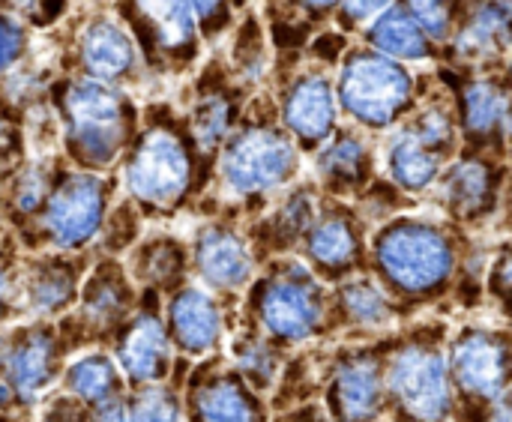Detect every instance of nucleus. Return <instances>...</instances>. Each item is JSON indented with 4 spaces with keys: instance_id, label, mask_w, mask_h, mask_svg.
I'll use <instances>...</instances> for the list:
<instances>
[{
    "instance_id": "f257e3e1",
    "label": "nucleus",
    "mask_w": 512,
    "mask_h": 422,
    "mask_svg": "<svg viewBox=\"0 0 512 422\" xmlns=\"http://www.w3.org/2000/svg\"><path fill=\"white\" fill-rule=\"evenodd\" d=\"M459 261V246L447 228L405 216L375 231L369 276L411 321L420 309H432L450 297Z\"/></svg>"
},
{
    "instance_id": "f03ea898",
    "label": "nucleus",
    "mask_w": 512,
    "mask_h": 422,
    "mask_svg": "<svg viewBox=\"0 0 512 422\" xmlns=\"http://www.w3.org/2000/svg\"><path fill=\"white\" fill-rule=\"evenodd\" d=\"M237 306V324L261 333L285 354L327 339L330 288L300 258L264 261Z\"/></svg>"
},
{
    "instance_id": "7ed1b4c3",
    "label": "nucleus",
    "mask_w": 512,
    "mask_h": 422,
    "mask_svg": "<svg viewBox=\"0 0 512 422\" xmlns=\"http://www.w3.org/2000/svg\"><path fill=\"white\" fill-rule=\"evenodd\" d=\"M447 333L450 327L432 318L402 324L387 336L384 422H453Z\"/></svg>"
},
{
    "instance_id": "20e7f679",
    "label": "nucleus",
    "mask_w": 512,
    "mask_h": 422,
    "mask_svg": "<svg viewBox=\"0 0 512 422\" xmlns=\"http://www.w3.org/2000/svg\"><path fill=\"white\" fill-rule=\"evenodd\" d=\"M81 342L63 318L18 321L3 330L0 354V414L33 417V408L57 390L60 372Z\"/></svg>"
},
{
    "instance_id": "39448f33",
    "label": "nucleus",
    "mask_w": 512,
    "mask_h": 422,
    "mask_svg": "<svg viewBox=\"0 0 512 422\" xmlns=\"http://www.w3.org/2000/svg\"><path fill=\"white\" fill-rule=\"evenodd\" d=\"M195 174V141L174 123L153 120L135 141H129L123 183L144 213L180 210L195 189Z\"/></svg>"
},
{
    "instance_id": "423d86ee",
    "label": "nucleus",
    "mask_w": 512,
    "mask_h": 422,
    "mask_svg": "<svg viewBox=\"0 0 512 422\" xmlns=\"http://www.w3.org/2000/svg\"><path fill=\"white\" fill-rule=\"evenodd\" d=\"M63 141L69 156L87 168L111 165L132 141V102L105 81H72L60 93Z\"/></svg>"
},
{
    "instance_id": "0eeeda50",
    "label": "nucleus",
    "mask_w": 512,
    "mask_h": 422,
    "mask_svg": "<svg viewBox=\"0 0 512 422\" xmlns=\"http://www.w3.org/2000/svg\"><path fill=\"white\" fill-rule=\"evenodd\" d=\"M300 171L297 141L273 123H246L222 141L219 177L237 198H267Z\"/></svg>"
},
{
    "instance_id": "6e6552de",
    "label": "nucleus",
    "mask_w": 512,
    "mask_h": 422,
    "mask_svg": "<svg viewBox=\"0 0 512 422\" xmlns=\"http://www.w3.org/2000/svg\"><path fill=\"white\" fill-rule=\"evenodd\" d=\"M453 414L486 405L510 390V330L507 324H459L444 345Z\"/></svg>"
},
{
    "instance_id": "1a4fd4ad",
    "label": "nucleus",
    "mask_w": 512,
    "mask_h": 422,
    "mask_svg": "<svg viewBox=\"0 0 512 422\" xmlns=\"http://www.w3.org/2000/svg\"><path fill=\"white\" fill-rule=\"evenodd\" d=\"M387 336L369 342H345L327 351L321 408L327 411L330 422H384Z\"/></svg>"
},
{
    "instance_id": "9d476101",
    "label": "nucleus",
    "mask_w": 512,
    "mask_h": 422,
    "mask_svg": "<svg viewBox=\"0 0 512 422\" xmlns=\"http://www.w3.org/2000/svg\"><path fill=\"white\" fill-rule=\"evenodd\" d=\"M102 348L111 354L129 390L171 381L177 357L162 324V297L153 291H138L135 309Z\"/></svg>"
},
{
    "instance_id": "9b49d317",
    "label": "nucleus",
    "mask_w": 512,
    "mask_h": 422,
    "mask_svg": "<svg viewBox=\"0 0 512 422\" xmlns=\"http://www.w3.org/2000/svg\"><path fill=\"white\" fill-rule=\"evenodd\" d=\"M108 216V183L93 171L63 174L42 210H39V231L42 243L54 252H81L87 249Z\"/></svg>"
},
{
    "instance_id": "f8f14e48",
    "label": "nucleus",
    "mask_w": 512,
    "mask_h": 422,
    "mask_svg": "<svg viewBox=\"0 0 512 422\" xmlns=\"http://www.w3.org/2000/svg\"><path fill=\"white\" fill-rule=\"evenodd\" d=\"M180 396L186 422H270L267 399L234 372L222 351L189 366Z\"/></svg>"
},
{
    "instance_id": "ddd939ff",
    "label": "nucleus",
    "mask_w": 512,
    "mask_h": 422,
    "mask_svg": "<svg viewBox=\"0 0 512 422\" xmlns=\"http://www.w3.org/2000/svg\"><path fill=\"white\" fill-rule=\"evenodd\" d=\"M162 324L174 357L198 363L210 354H219L228 333L237 324L234 306L201 288L198 282H183L162 297Z\"/></svg>"
},
{
    "instance_id": "4468645a",
    "label": "nucleus",
    "mask_w": 512,
    "mask_h": 422,
    "mask_svg": "<svg viewBox=\"0 0 512 422\" xmlns=\"http://www.w3.org/2000/svg\"><path fill=\"white\" fill-rule=\"evenodd\" d=\"M339 102L357 123L384 129L393 126L411 108L414 81L390 57L360 54L342 69Z\"/></svg>"
},
{
    "instance_id": "2eb2a0df",
    "label": "nucleus",
    "mask_w": 512,
    "mask_h": 422,
    "mask_svg": "<svg viewBox=\"0 0 512 422\" xmlns=\"http://www.w3.org/2000/svg\"><path fill=\"white\" fill-rule=\"evenodd\" d=\"M303 264L330 288L351 276L369 273V249L363 240L360 219L342 207H318L309 231L303 234Z\"/></svg>"
},
{
    "instance_id": "dca6fc26",
    "label": "nucleus",
    "mask_w": 512,
    "mask_h": 422,
    "mask_svg": "<svg viewBox=\"0 0 512 422\" xmlns=\"http://www.w3.org/2000/svg\"><path fill=\"white\" fill-rule=\"evenodd\" d=\"M189 273H195L198 285L216 294L219 300H234L246 291V285L258 273V261L252 255L249 240L225 225L210 222L198 228L192 249H189ZM234 306V303H231Z\"/></svg>"
},
{
    "instance_id": "f3484780",
    "label": "nucleus",
    "mask_w": 512,
    "mask_h": 422,
    "mask_svg": "<svg viewBox=\"0 0 512 422\" xmlns=\"http://www.w3.org/2000/svg\"><path fill=\"white\" fill-rule=\"evenodd\" d=\"M138 303V288L126 276L123 261L99 258L81 279L78 303L69 318L78 324L90 348H102L105 339L129 318Z\"/></svg>"
},
{
    "instance_id": "a211bd4d",
    "label": "nucleus",
    "mask_w": 512,
    "mask_h": 422,
    "mask_svg": "<svg viewBox=\"0 0 512 422\" xmlns=\"http://www.w3.org/2000/svg\"><path fill=\"white\" fill-rule=\"evenodd\" d=\"M405 321L408 315L384 294V288L369 273L330 285L327 336L345 333V342H369L393 333Z\"/></svg>"
},
{
    "instance_id": "6ab92c4d",
    "label": "nucleus",
    "mask_w": 512,
    "mask_h": 422,
    "mask_svg": "<svg viewBox=\"0 0 512 422\" xmlns=\"http://www.w3.org/2000/svg\"><path fill=\"white\" fill-rule=\"evenodd\" d=\"M84 267L60 255H36L18 267V300L24 321H57L78 303Z\"/></svg>"
},
{
    "instance_id": "aec40b11",
    "label": "nucleus",
    "mask_w": 512,
    "mask_h": 422,
    "mask_svg": "<svg viewBox=\"0 0 512 422\" xmlns=\"http://www.w3.org/2000/svg\"><path fill=\"white\" fill-rule=\"evenodd\" d=\"M504 171L483 156H465L438 174V192L444 210L459 222H480L495 213L501 198Z\"/></svg>"
},
{
    "instance_id": "412c9836",
    "label": "nucleus",
    "mask_w": 512,
    "mask_h": 422,
    "mask_svg": "<svg viewBox=\"0 0 512 422\" xmlns=\"http://www.w3.org/2000/svg\"><path fill=\"white\" fill-rule=\"evenodd\" d=\"M282 123L291 138L303 147H318L333 135L336 126V93L324 75L300 78L282 105Z\"/></svg>"
},
{
    "instance_id": "4be33fe9",
    "label": "nucleus",
    "mask_w": 512,
    "mask_h": 422,
    "mask_svg": "<svg viewBox=\"0 0 512 422\" xmlns=\"http://www.w3.org/2000/svg\"><path fill=\"white\" fill-rule=\"evenodd\" d=\"M123 267L138 291H153L165 297L189 282V249L177 237L156 234L138 243Z\"/></svg>"
},
{
    "instance_id": "5701e85b",
    "label": "nucleus",
    "mask_w": 512,
    "mask_h": 422,
    "mask_svg": "<svg viewBox=\"0 0 512 422\" xmlns=\"http://www.w3.org/2000/svg\"><path fill=\"white\" fill-rule=\"evenodd\" d=\"M57 393L78 399L87 408H96V405L126 396L129 387L105 348H87L69 357V363L60 372Z\"/></svg>"
},
{
    "instance_id": "b1692460",
    "label": "nucleus",
    "mask_w": 512,
    "mask_h": 422,
    "mask_svg": "<svg viewBox=\"0 0 512 422\" xmlns=\"http://www.w3.org/2000/svg\"><path fill=\"white\" fill-rule=\"evenodd\" d=\"M318 213V201L312 195V189H297L291 192L255 231V240H249L255 261H270V258H285L291 249H297V243L303 240V234L309 231L312 219Z\"/></svg>"
},
{
    "instance_id": "393cba45",
    "label": "nucleus",
    "mask_w": 512,
    "mask_h": 422,
    "mask_svg": "<svg viewBox=\"0 0 512 422\" xmlns=\"http://www.w3.org/2000/svg\"><path fill=\"white\" fill-rule=\"evenodd\" d=\"M315 171L321 177V186L336 195L360 192L372 177V150L360 135L336 132L321 144Z\"/></svg>"
},
{
    "instance_id": "a878e982",
    "label": "nucleus",
    "mask_w": 512,
    "mask_h": 422,
    "mask_svg": "<svg viewBox=\"0 0 512 422\" xmlns=\"http://www.w3.org/2000/svg\"><path fill=\"white\" fill-rule=\"evenodd\" d=\"M222 354L228 357L234 372L264 399L273 393V387L285 369V360H288V354L282 348H276L261 333H255L243 324H234V330L228 333V351H222Z\"/></svg>"
},
{
    "instance_id": "bb28decb",
    "label": "nucleus",
    "mask_w": 512,
    "mask_h": 422,
    "mask_svg": "<svg viewBox=\"0 0 512 422\" xmlns=\"http://www.w3.org/2000/svg\"><path fill=\"white\" fill-rule=\"evenodd\" d=\"M387 174L393 180L396 189L402 192H426L429 186H435L444 159L438 150H432L408 123L387 141Z\"/></svg>"
},
{
    "instance_id": "cd10ccee",
    "label": "nucleus",
    "mask_w": 512,
    "mask_h": 422,
    "mask_svg": "<svg viewBox=\"0 0 512 422\" xmlns=\"http://www.w3.org/2000/svg\"><path fill=\"white\" fill-rule=\"evenodd\" d=\"M507 114V90L501 84L474 81L462 90V129L471 144H504Z\"/></svg>"
},
{
    "instance_id": "c85d7f7f",
    "label": "nucleus",
    "mask_w": 512,
    "mask_h": 422,
    "mask_svg": "<svg viewBox=\"0 0 512 422\" xmlns=\"http://www.w3.org/2000/svg\"><path fill=\"white\" fill-rule=\"evenodd\" d=\"M81 57H84V63H87V69H90V75L96 81H111V78H120L132 66L135 51H132L129 36L117 24L96 21L84 33Z\"/></svg>"
},
{
    "instance_id": "c756f323",
    "label": "nucleus",
    "mask_w": 512,
    "mask_h": 422,
    "mask_svg": "<svg viewBox=\"0 0 512 422\" xmlns=\"http://www.w3.org/2000/svg\"><path fill=\"white\" fill-rule=\"evenodd\" d=\"M372 42L393 57L402 60H423L429 57V42L423 36V27L405 12V9H384V15L372 27Z\"/></svg>"
},
{
    "instance_id": "7c9ffc66",
    "label": "nucleus",
    "mask_w": 512,
    "mask_h": 422,
    "mask_svg": "<svg viewBox=\"0 0 512 422\" xmlns=\"http://www.w3.org/2000/svg\"><path fill=\"white\" fill-rule=\"evenodd\" d=\"M507 21H510V3L507 0H492L483 3L471 21V27L459 39V51L474 60H486L498 51L507 48Z\"/></svg>"
},
{
    "instance_id": "2f4dec72",
    "label": "nucleus",
    "mask_w": 512,
    "mask_h": 422,
    "mask_svg": "<svg viewBox=\"0 0 512 422\" xmlns=\"http://www.w3.org/2000/svg\"><path fill=\"white\" fill-rule=\"evenodd\" d=\"M180 387H183V381H177V375H171V381H165V384L129 390L126 393L129 422H186Z\"/></svg>"
},
{
    "instance_id": "473e14b6",
    "label": "nucleus",
    "mask_w": 512,
    "mask_h": 422,
    "mask_svg": "<svg viewBox=\"0 0 512 422\" xmlns=\"http://www.w3.org/2000/svg\"><path fill=\"white\" fill-rule=\"evenodd\" d=\"M234 126V105L222 93L204 96L192 111V141L201 153H213L231 135Z\"/></svg>"
},
{
    "instance_id": "72a5a7b5",
    "label": "nucleus",
    "mask_w": 512,
    "mask_h": 422,
    "mask_svg": "<svg viewBox=\"0 0 512 422\" xmlns=\"http://www.w3.org/2000/svg\"><path fill=\"white\" fill-rule=\"evenodd\" d=\"M138 9L156 24L159 36L171 48H183L192 42V9L186 0H135Z\"/></svg>"
},
{
    "instance_id": "f704fd0d",
    "label": "nucleus",
    "mask_w": 512,
    "mask_h": 422,
    "mask_svg": "<svg viewBox=\"0 0 512 422\" xmlns=\"http://www.w3.org/2000/svg\"><path fill=\"white\" fill-rule=\"evenodd\" d=\"M51 186H54V180L48 177L45 168H27V171L18 177L15 189H12V204H15V210L24 213V216H30V213L39 216V210H42V204H45Z\"/></svg>"
},
{
    "instance_id": "c9c22d12",
    "label": "nucleus",
    "mask_w": 512,
    "mask_h": 422,
    "mask_svg": "<svg viewBox=\"0 0 512 422\" xmlns=\"http://www.w3.org/2000/svg\"><path fill=\"white\" fill-rule=\"evenodd\" d=\"M483 300H492V306L501 312V321H507V309H510V249L507 246H501L495 261L486 267Z\"/></svg>"
},
{
    "instance_id": "e433bc0d",
    "label": "nucleus",
    "mask_w": 512,
    "mask_h": 422,
    "mask_svg": "<svg viewBox=\"0 0 512 422\" xmlns=\"http://www.w3.org/2000/svg\"><path fill=\"white\" fill-rule=\"evenodd\" d=\"M36 417H30L33 422H90V408L81 405L78 399H69L63 393H51L45 396L36 408H33Z\"/></svg>"
},
{
    "instance_id": "4c0bfd02",
    "label": "nucleus",
    "mask_w": 512,
    "mask_h": 422,
    "mask_svg": "<svg viewBox=\"0 0 512 422\" xmlns=\"http://www.w3.org/2000/svg\"><path fill=\"white\" fill-rule=\"evenodd\" d=\"M24 321V309L18 300V264L0 258V330Z\"/></svg>"
},
{
    "instance_id": "58836bf2",
    "label": "nucleus",
    "mask_w": 512,
    "mask_h": 422,
    "mask_svg": "<svg viewBox=\"0 0 512 422\" xmlns=\"http://www.w3.org/2000/svg\"><path fill=\"white\" fill-rule=\"evenodd\" d=\"M417 21L432 33V36H444L447 33V24H450V9H447V0H408Z\"/></svg>"
},
{
    "instance_id": "ea45409f",
    "label": "nucleus",
    "mask_w": 512,
    "mask_h": 422,
    "mask_svg": "<svg viewBox=\"0 0 512 422\" xmlns=\"http://www.w3.org/2000/svg\"><path fill=\"white\" fill-rule=\"evenodd\" d=\"M21 48H24L21 27L12 18H3L0 15V72L21 54Z\"/></svg>"
},
{
    "instance_id": "a19ab883",
    "label": "nucleus",
    "mask_w": 512,
    "mask_h": 422,
    "mask_svg": "<svg viewBox=\"0 0 512 422\" xmlns=\"http://www.w3.org/2000/svg\"><path fill=\"white\" fill-rule=\"evenodd\" d=\"M270 422H330V417H327V411L321 408V402L312 399V402L294 405V408H288V411H282V414H273V420Z\"/></svg>"
},
{
    "instance_id": "79ce46f5",
    "label": "nucleus",
    "mask_w": 512,
    "mask_h": 422,
    "mask_svg": "<svg viewBox=\"0 0 512 422\" xmlns=\"http://www.w3.org/2000/svg\"><path fill=\"white\" fill-rule=\"evenodd\" d=\"M90 422H129V408H126V396L111 399L105 405L90 408Z\"/></svg>"
},
{
    "instance_id": "37998d69",
    "label": "nucleus",
    "mask_w": 512,
    "mask_h": 422,
    "mask_svg": "<svg viewBox=\"0 0 512 422\" xmlns=\"http://www.w3.org/2000/svg\"><path fill=\"white\" fill-rule=\"evenodd\" d=\"M393 0H345V12L351 18H375L384 9H390Z\"/></svg>"
},
{
    "instance_id": "c03bdc74",
    "label": "nucleus",
    "mask_w": 512,
    "mask_h": 422,
    "mask_svg": "<svg viewBox=\"0 0 512 422\" xmlns=\"http://www.w3.org/2000/svg\"><path fill=\"white\" fill-rule=\"evenodd\" d=\"M342 45H345L342 39H336V36H327V39H321V42L315 45V51H318V54H324L327 60H333V57H336V51H339Z\"/></svg>"
},
{
    "instance_id": "a18cd8bd",
    "label": "nucleus",
    "mask_w": 512,
    "mask_h": 422,
    "mask_svg": "<svg viewBox=\"0 0 512 422\" xmlns=\"http://www.w3.org/2000/svg\"><path fill=\"white\" fill-rule=\"evenodd\" d=\"M189 3V9H195L201 18H210L219 6H222V0H186Z\"/></svg>"
},
{
    "instance_id": "49530a36",
    "label": "nucleus",
    "mask_w": 512,
    "mask_h": 422,
    "mask_svg": "<svg viewBox=\"0 0 512 422\" xmlns=\"http://www.w3.org/2000/svg\"><path fill=\"white\" fill-rule=\"evenodd\" d=\"M309 6H315V9H324V6H330V3H336V0H306Z\"/></svg>"
},
{
    "instance_id": "de8ad7c7",
    "label": "nucleus",
    "mask_w": 512,
    "mask_h": 422,
    "mask_svg": "<svg viewBox=\"0 0 512 422\" xmlns=\"http://www.w3.org/2000/svg\"><path fill=\"white\" fill-rule=\"evenodd\" d=\"M0 422H30V417H9V414H0Z\"/></svg>"
},
{
    "instance_id": "09e8293b",
    "label": "nucleus",
    "mask_w": 512,
    "mask_h": 422,
    "mask_svg": "<svg viewBox=\"0 0 512 422\" xmlns=\"http://www.w3.org/2000/svg\"><path fill=\"white\" fill-rule=\"evenodd\" d=\"M0 354H3V330H0Z\"/></svg>"
}]
</instances>
